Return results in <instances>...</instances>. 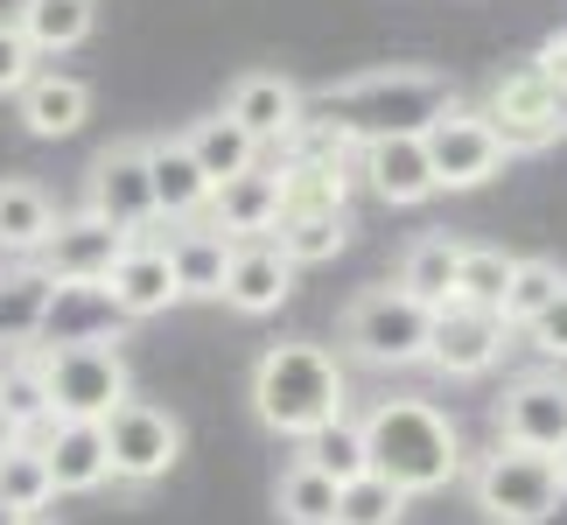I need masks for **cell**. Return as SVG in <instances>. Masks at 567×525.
I'll use <instances>...</instances> for the list:
<instances>
[{
    "label": "cell",
    "instance_id": "1",
    "mask_svg": "<svg viewBox=\"0 0 567 525\" xmlns=\"http://www.w3.org/2000/svg\"><path fill=\"white\" fill-rule=\"evenodd\" d=\"M246 400H252V421L280 434V442H309L330 421L351 413V371L330 343L316 337H288V343H267L252 358V379H246Z\"/></svg>",
    "mask_w": 567,
    "mask_h": 525
},
{
    "label": "cell",
    "instance_id": "2",
    "mask_svg": "<svg viewBox=\"0 0 567 525\" xmlns=\"http://www.w3.org/2000/svg\"><path fill=\"white\" fill-rule=\"evenodd\" d=\"M455 84L442 71H427V63H379V71H358L330 84V92H316L309 113L330 120L343 141H421L442 113H455Z\"/></svg>",
    "mask_w": 567,
    "mask_h": 525
},
{
    "label": "cell",
    "instance_id": "3",
    "mask_svg": "<svg viewBox=\"0 0 567 525\" xmlns=\"http://www.w3.org/2000/svg\"><path fill=\"white\" fill-rule=\"evenodd\" d=\"M364 428V455H372V476H385L392 491L427 497L449 491L463 476V428H455L449 406L421 400V392H385L358 413Z\"/></svg>",
    "mask_w": 567,
    "mask_h": 525
},
{
    "label": "cell",
    "instance_id": "4",
    "mask_svg": "<svg viewBox=\"0 0 567 525\" xmlns=\"http://www.w3.org/2000/svg\"><path fill=\"white\" fill-rule=\"evenodd\" d=\"M427 337H434V309H421L413 295L385 288H358L337 316V343L343 358L364 371H413L427 364Z\"/></svg>",
    "mask_w": 567,
    "mask_h": 525
},
{
    "label": "cell",
    "instance_id": "5",
    "mask_svg": "<svg viewBox=\"0 0 567 525\" xmlns=\"http://www.w3.org/2000/svg\"><path fill=\"white\" fill-rule=\"evenodd\" d=\"M463 470H470V505L484 512L491 525H547L567 505V484H560V463H554V455L491 442Z\"/></svg>",
    "mask_w": 567,
    "mask_h": 525
},
{
    "label": "cell",
    "instance_id": "6",
    "mask_svg": "<svg viewBox=\"0 0 567 525\" xmlns=\"http://www.w3.org/2000/svg\"><path fill=\"white\" fill-rule=\"evenodd\" d=\"M42 350V392H50V421H92L105 428L134 400V371L120 343H35Z\"/></svg>",
    "mask_w": 567,
    "mask_h": 525
},
{
    "label": "cell",
    "instance_id": "7",
    "mask_svg": "<svg viewBox=\"0 0 567 525\" xmlns=\"http://www.w3.org/2000/svg\"><path fill=\"white\" fill-rule=\"evenodd\" d=\"M476 113L491 120V134L505 141V155H547V147L567 141V105L547 92V78H539L533 63H512V71H497Z\"/></svg>",
    "mask_w": 567,
    "mask_h": 525
},
{
    "label": "cell",
    "instance_id": "8",
    "mask_svg": "<svg viewBox=\"0 0 567 525\" xmlns=\"http://www.w3.org/2000/svg\"><path fill=\"white\" fill-rule=\"evenodd\" d=\"M105 463H113V484H126V491L162 484V476L183 463V421H176V406L141 400V392H134V400L105 421Z\"/></svg>",
    "mask_w": 567,
    "mask_h": 525
},
{
    "label": "cell",
    "instance_id": "9",
    "mask_svg": "<svg viewBox=\"0 0 567 525\" xmlns=\"http://www.w3.org/2000/svg\"><path fill=\"white\" fill-rule=\"evenodd\" d=\"M84 210L126 238H155L162 210H155V175H147V141L99 147L92 168H84Z\"/></svg>",
    "mask_w": 567,
    "mask_h": 525
},
{
    "label": "cell",
    "instance_id": "10",
    "mask_svg": "<svg viewBox=\"0 0 567 525\" xmlns=\"http://www.w3.org/2000/svg\"><path fill=\"white\" fill-rule=\"evenodd\" d=\"M491 442L533 449V455H560L567 449V371L539 364L505 379V392L491 400Z\"/></svg>",
    "mask_w": 567,
    "mask_h": 525
},
{
    "label": "cell",
    "instance_id": "11",
    "mask_svg": "<svg viewBox=\"0 0 567 525\" xmlns=\"http://www.w3.org/2000/svg\"><path fill=\"white\" fill-rule=\"evenodd\" d=\"M427 147V168H434V189H484L491 175H505V141L491 134V120L476 113V105H455V113H442L421 134Z\"/></svg>",
    "mask_w": 567,
    "mask_h": 525
},
{
    "label": "cell",
    "instance_id": "12",
    "mask_svg": "<svg viewBox=\"0 0 567 525\" xmlns=\"http://www.w3.org/2000/svg\"><path fill=\"white\" fill-rule=\"evenodd\" d=\"M134 246L126 231H113L105 217L92 210H71V217H56V231H50V246L35 253V267L56 280V288H105V274L120 267V253Z\"/></svg>",
    "mask_w": 567,
    "mask_h": 525
},
{
    "label": "cell",
    "instance_id": "13",
    "mask_svg": "<svg viewBox=\"0 0 567 525\" xmlns=\"http://www.w3.org/2000/svg\"><path fill=\"white\" fill-rule=\"evenodd\" d=\"M217 113L231 126H246L259 147H288L295 126L309 120V92H301L295 78H280V71H238L225 84V105H217Z\"/></svg>",
    "mask_w": 567,
    "mask_h": 525
},
{
    "label": "cell",
    "instance_id": "14",
    "mask_svg": "<svg viewBox=\"0 0 567 525\" xmlns=\"http://www.w3.org/2000/svg\"><path fill=\"white\" fill-rule=\"evenodd\" d=\"M505 350H512V330H505V316H491V309H442L434 316V337H427V364L442 371V379H484V371L505 364Z\"/></svg>",
    "mask_w": 567,
    "mask_h": 525
},
{
    "label": "cell",
    "instance_id": "15",
    "mask_svg": "<svg viewBox=\"0 0 567 525\" xmlns=\"http://www.w3.org/2000/svg\"><path fill=\"white\" fill-rule=\"evenodd\" d=\"M105 301H113L120 322H155L183 301L176 288V267H168V246L162 238H134V246L120 253V267L105 274Z\"/></svg>",
    "mask_w": 567,
    "mask_h": 525
},
{
    "label": "cell",
    "instance_id": "16",
    "mask_svg": "<svg viewBox=\"0 0 567 525\" xmlns=\"http://www.w3.org/2000/svg\"><path fill=\"white\" fill-rule=\"evenodd\" d=\"M204 225L225 231L231 246L274 238V231H280V162H259V168H246V175H231V183H217Z\"/></svg>",
    "mask_w": 567,
    "mask_h": 525
},
{
    "label": "cell",
    "instance_id": "17",
    "mask_svg": "<svg viewBox=\"0 0 567 525\" xmlns=\"http://www.w3.org/2000/svg\"><path fill=\"white\" fill-rule=\"evenodd\" d=\"M42 463H50V484L56 497H84V491H105L113 484V463H105V428L92 421H50L35 434Z\"/></svg>",
    "mask_w": 567,
    "mask_h": 525
},
{
    "label": "cell",
    "instance_id": "18",
    "mask_svg": "<svg viewBox=\"0 0 567 525\" xmlns=\"http://www.w3.org/2000/svg\"><path fill=\"white\" fill-rule=\"evenodd\" d=\"M295 267H288V253L274 246V238H252V246H231V274H225V309L231 316H274L280 301L295 295Z\"/></svg>",
    "mask_w": 567,
    "mask_h": 525
},
{
    "label": "cell",
    "instance_id": "19",
    "mask_svg": "<svg viewBox=\"0 0 567 525\" xmlns=\"http://www.w3.org/2000/svg\"><path fill=\"white\" fill-rule=\"evenodd\" d=\"M358 183L392 210H413V204H427V196H442L421 141H364L358 147Z\"/></svg>",
    "mask_w": 567,
    "mask_h": 525
},
{
    "label": "cell",
    "instance_id": "20",
    "mask_svg": "<svg viewBox=\"0 0 567 525\" xmlns=\"http://www.w3.org/2000/svg\"><path fill=\"white\" fill-rule=\"evenodd\" d=\"M147 175H155V210H162V225H168V231H176V225H204V210H210V183H204V168L189 162L183 134L147 141Z\"/></svg>",
    "mask_w": 567,
    "mask_h": 525
},
{
    "label": "cell",
    "instance_id": "21",
    "mask_svg": "<svg viewBox=\"0 0 567 525\" xmlns=\"http://www.w3.org/2000/svg\"><path fill=\"white\" fill-rule=\"evenodd\" d=\"M50 301H56V280L42 274L35 259H8V267H0V358L42 343Z\"/></svg>",
    "mask_w": 567,
    "mask_h": 525
},
{
    "label": "cell",
    "instance_id": "22",
    "mask_svg": "<svg viewBox=\"0 0 567 525\" xmlns=\"http://www.w3.org/2000/svg\"><path fill=\"white\" fill-rule=\"evenodd\" d=\"M14 120L29 126L35 141H71L84 120H92V84L71 71H35L29 92L14 99Z\"/></svg>",
    "mask_w": 567,
    "mask_h": 525
},
{
    "label": "cell",
    "instance_id": "23",
    "mask_svg": "<svg viewBox=\"0 0 567 525\" xmlns=\"http://www.w3.org/2000/svg\"><path fill=\"white\" fill-rule=\"evenodd\" d=\"M455 274H463V238H449V231H421V238H406L392 288L413 295L421 309L442 316V309H455Z\"/></svg>",
    "mask_w": 567,
    "mask_h": 525
},
{
    "label": "cell",
    "instance_id": "24",
    "mask_svg": "<svg viewBox=\"0 0 567 525\" xmlns=\"http://www.w3.org/2000/svg\"><path fill=\"white\" fill-rule=\"evenodd\" d=\"M162 246H168V267H176L183 301H225V274H231V238H225V231H210V225H176Z\"/></svg>",
    "mask_w": 567,
    "mask_h": 525
},
{
    "label": "cell",
    "instance_id": "25",
    "mask_svg": "<svg viewBox=\"0 0 567 525\" xmlns=\"http://www.w3.org/2000/svg\"><path fill=\"white\" fill-rule=\"evenodd\" d=\"M56 196L29 183V175H0V253L8 259H35L56 231Z\"/></svg>",
    "mask_w": 567,
    "mask_h": 525
},
{
    "label": "cell",
    "instance_id": "26",
    "mask_svg": "<svg viewBox=\"0 0 567 525\" xmlns=\"http://www.w3.org/2000/svg\"><path fill=\"white\" fill-rule=\"evenodd\" d=\"M14 29L35 56H63L99 29V0H14Z\"/></svg>",
    "mask_w": 567,
    "mask_h": 525
},
{
    "label": "cell",
    "instance_id": "27",
    "mask_svg": "<svg viewBox=\"0 0 567 525\" xmlns=\"http://www.w3.org/2000/svg\"><path fill=\"white\" fill-rule=\"evenodd\" d=\"M183 147H189V162L204 168V183H231V175H246L259 168V141L246 134V126H231L225 113H210V120H189L183 126Z\"/></svg>",
    "mask_w": 567,
    "mask_h": 525
},
{
    "label": "cell",
    "instance_id": "28",
    "mask_svg": "<svg viewBox=\"0 0 567 525\" xmlns=\"http://www.w3.org/2000/svg\"><path fill=\"white\" fill-rule=\"evenodd\" d=\"M358 168L343 162H280V217H322V210H351Z\"/></svg>",
    "mask_w": 567,
    "mask_h": 525
},
{
    "label": "cell",
    "instance_id": "29",
    "mask_svg": "<svg viewBox=\"0 0 567 525\" xmlns=\"http://www.w3.org/2000/svg\"><path fill=\"white\" fill-rule=\"evenodd\" d=\"M42 343H120V316L105 301V288H56Z\"/></svg>",
    "mask_w": 567,
    "mask_h": 525
},
{
    "label": "cell",
    "instance_id": "30",
    "mask_svg": "<svg viewBox=\"0 0 567 525\" xmlns=\"http://www.w3.org/2000/svg\"><path fill=\"white\" fill-rule=\"evenodd\" d=\"M56 505V484H50V463H42L35 442H8L0 449V512L14 518H50Z\"/></svg>",
    "mask_w": 567,
    "mask_h": 525
},
{
    "label": "cell",
    "instance_id": "31",
    "mask_svg": "<svg viewBox=\"0 0 567 525\" xmlns=\"http://www.w3.org/2000/svg\"><path fill=\"white\" fill-rule=\"evenodd\" d=\"M0 413L14 421V434H35L50 428V392H42V350H8L0 358Z\"/></svg>",
    "mask_w": 567,
    "mask_h": 525
},
{
    "label": "cell",
    "instance_id": "32",
    "mask_svg": "<svg viewBox=\"0 0 567 525\" xmlns=\"http://www.w3.org/2000/svg\"><path fill=\"white\" fill-rule=\"evenodd\" d=\"M351 231H358V217L351 210H322V217H280V231H274V246L288 253V267H322V259H337L343 246H351Z\"/></svg>",
    "mask_w": 567,
    "mask_h": 525
},
{
    "label": "cell",
    "instance_id": "33",
    "mask_svg": "<svg viewBox=\"0 0 567 525\" xmlns=\"http://www.w3.org/2000/svg\"><path fill=\"white\" fill-rule=\"evenodd\" d=\"M560 295H567V267L547 259V253H526L512 267V288H505V309H497V316H505V330H526V322L547 316Z\"/></svg>",
    "mask_w": 567,
    "mask_h": 525
},
{
    "label": "cell",
    "instance_id": "34",
    "mask_svg": "<svg viewBox=\"0 0 567 525\" xmlns=\"http://www.w3.org/2000/svg\"><path fill=\"white\" fill-rule=\"evenodd\" d=\"M274 512L280 525H337V484L301 455H288V470L274 476Z\"/></svg>",
    "mask_w": 567,
    "mask_h": 525
},
{
    "label": "cell",
    "instance_id": "35",
    "mask_svg": "<svg viewBox=\"0 0 567 525\" xmlns=\"http://www.w3.org/2000/svg\"><path fill=\"white\" fill-rule=\"evenodd\" d=\"M295 455H301L309 470H322L337 491H343V484H358V476H372V455H364V428L351 421V413H343V421H330L322 434H309V442H301Z\"/></svg>",
    "mask_w": 567,
    "mask_h": 525
},
{
    "label": "cell",
    "instance_id": "36",
    "mask_svg": "<svg viewBox=\"0 0 567 525\" xmlns=\"http://www.w3.org/2000/svg\"><path fill=\"white\" fill-rule=\"evenodd\" d=\"M512 267H518V253L505 246H463V274H455V301L463 309H505V288H512Z\"/></svg>",
    "mask_w": 567,
    "mask_h": 525
},
{
    "label": "cell",
    "instance_id": "37",
    "mask_svg": "<svg viewBox=\"0 0 567 525\" xmlns=\"http://www.w3.org/2000/svg\"><path fill=\"white\" fill-rule=\"evenodd\" d=\"M413 497L392 491L385 476H358V484L337 491V525H400Z\"/></svg>",
    "mask_w": 567,
    "mask_h": 525
},
{
    "label": "cell",
    "instance_id": "38",
    "mask_svg": "<svg viewBox=\"0 0 567 525\" xmlns=\"http://www.w3.org/2000/svg\"><path fill=\"white\" fill-rule=\"evenodd\" d=\"M35 63H42V56L21 42V29H14V21H0V99H21V92H29Z\"/></svg>",
    "mask_w": 567,
    "mask_h": 525
},
{
    "label": "cell",
    "instance_id": "39",
    "mask_svg": "<svg viewBox=\"0 0 567 525\" xmlns=\"http://www.w3.org/2000/svg\"><path fill=\"white\" fill-rule=\"evenodd\" d=\"M526 343H533L554 371H567V295L554 301L547 316H533V322H526Z\"/></svg>",
    "mask_w": 567,
    "mask_h": 525
},
{
    "label": "cell",
    "instance_id": "40",
    "mask_svg": "<svg viewBox=\"0 0 567 525\" xmlns=\"http://www.w3.org/2000/svg\"><path fill=\"white\" fill-rule=\"evenodd\" d=\"M533 71L547 78V92L567 105V29H554V35H547V42L533 50Z\"/></svg>",
    "mask_w": 567,
    "mask_h": 525
},
{
    "label": "cell",
    "instance_id": "41",
    "mask_svg": "<svg viewBox=\"0 0 567 525\" xmlns=\"http://www.w3.org/2000/svg\"><path fill=\"white\" fill-rule=\"evenodd\" d=\"M0 525H29V518H14V512H0Z\"/></svg>",
    "mask_w": 567,
    "mask_h": 525
},
{
    "label": "cell",
    "instance_id": "42",
    "mask_svg": "<svg viewBox=\"0 0 567 525\" xmlns=\"http://www.w3.org/2000/svg\"><path fill=\"white\" fill-rule=\"evenodd\" d=\"M554 463H560V484H567V449H560V455H554Z\"/></svg>",
    "mask_w": 567,
    "mask_h": 525
},
{
    "label": "cell",
    "instance_id": "43",
    "mask_svg": "<svg viewBox=\"0 0 567 525\" xmlns=\"http://www.w3.org/2000/svg\"><path fill=\"white\" fill-rule=\"evenodd\" d=\"M29 525H56V518H29Z\"/></svg>",
    "mask_w": 567,
    "mask_h": 525
}]
</instances>
